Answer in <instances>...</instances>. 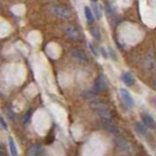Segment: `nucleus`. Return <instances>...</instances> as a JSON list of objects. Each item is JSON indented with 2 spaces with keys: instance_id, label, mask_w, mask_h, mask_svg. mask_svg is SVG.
<instances>
[{
  "instance_id": "nucleus-4",
  "label": "nucleus",
  "mask_w": 156,
  "mask_h": 156,
  "mask_svg": "<svg viewBox=\"0 0 156 156\" xmlns=\"http://www.w3.org/2000/svg\"><path fill=\"white\" fill-rule=\"evenodd\" d=\"M70 55L73 57L77 58V60L79 61H82V62H88L89 61V58H88L87 54L83 51V50H80V49H75V50H72Z\"/></svg>"
},
{
  "instance_id": "nucleus-13",
  "label": "nucleus",
  "mask_w": 156,
  "mask_h": 156,
  "mask_svg": "<svg viewBox=\"0 0 156 156\" xmlns=\"http://www.w3.org/2000/svg\"><path fill=\"white\" fill-rule=\"evenodd\" d=\"M84 14H85V18H86L88 23H92L93 22H94L95 17H94V14H93V12H92V10H91L90 7H88V6L84 7Z\"/></svg>"
},
{
  "instance_id": "nucleus-22",
  "label": "nucleus",
  "mask_w": 156,
  "mask_h": 156,
  "mask_svg": "<svg viewBox=\"0 0 156 156\" xmlns=\"http://www.w3.org/2000/svg\"><path fill=\"white\" fill-rule=\"evenodd\" d=\"M152 101H153V105H154V106L156 107V98H154V99L152 100Z\"/></svg>"
},
{
  "instance_id": "nucleus-11",
  "label": "nucleus",
  "mask_w": 156,
  "mask_h": 156,
  "mask_svg": "<svg viewBox=\"0 0 156 156\" xmlns=\"http://www.w3.org/2000/svg\"><path fill=\"white\" fill-rule=\"evenodd\" d=\"M97 114L99 115L101 118L105 119L106 121H110L112 119V115L110 112L107 110V108H105V109H101V110H98L97 111Z\"/></svg>"
},
{
  "instance_id": "nucleus-20",
  "label": "nucleus",
  "mask_w": 156,
  "mask_h": 156,
  "mask_svg": "<svg viewBox=\"0 0 156 156\" xmlns=\"http://www.w3.org/2000/svg\"><path fill=\"white\" fill-rule=\"evenodd\" d=\"M0 123H1V127H2L4 130H8V126H7L6 122H5L3 117H1V118H0Z\"/></svg>"
},
{
  "instance_id": "nucleus-10",
  "label": "nucleus",
  "mask_w": 156,
  "mask_h": 156,
  "mask_svg": "<svg viewBox=\"0 0 156 156\" xmlns=\"http://www.w3.org/2000/svg\"><path fill=\"white\" fill-rule=\"evenodd\" d=\"M122 81H123L126 85L131 86L135 83V77L131 72H125L123 76H122Z\"/></svg>"
},
{
  "instance_id": "nucleus-12",
  "label": "nucleus",
  "mask_w": 156,
  "mask_h": 156,
  "mask_svg": "<svg viewBox=\"0 0 156 156\" xmlns=\"http://www.w3.org/2000/svg\"><path fill=\"white\" fill-rule=\"evenodd\" d=\"M91 108L92 109H94L96 111L98 110H101V109H105V108H107V105L105 104H104V102H101V101H93L91 102Z\"/></svg>"
},
{
  "instance_id": "nucleus-23",
  "label": "nucleus",
  "mask_w": 156,
  "mask_h": 156,
  "mask_svg": "<svg viewBox=\"0 0 156 156\" xmlns=\"http://www.w3.org/2000/svg\"><path fill=\"white\" fill-rule=\"evenodd\" d=\"M153 83H154V86H155V88H156V74H155V77H154V81H153Z\"/></svg>"
},
{
  "instance_id": "nucleus-7",
  "label": "nucleus",
  "mask_w": 156,
  "mask_h": 156,
  "mask_svg": "<svg viewBox=\"0 0 156 156\" xmlns=\"http://www.w3.org/2000/svg\"><path fill=\"white\" fill-rule=\"evenodd\" d=\"M41 151H42V146L38 144H34L29 146V148L27 150V155H29V156L38 155L41 153Z\"/></svg>"
},
{
  "instance_id": "nucleus-3",
  "label": "nucleus",
  "mask_w": 156,
  "mask_h": 156,
  "mask_svg": "<svg viewBox=\"0 0 156 156\" xmlns=\"http://www.w3.org/2000/svg\"><path fill=\"white\" fill-rule=\"evenodd\" d=\"M66 33L67 36L73 39V40H78L80 38V30L74 26H68L66 27Z\"/></svg>"
},
{
  "instance_id": "nucleus-17",
  "label": "nucleus",
  "mask_w": 156,
  "mask_h": 156,
  "mask_svg": "<svg viewBox=\"0 0 156 156\" xmlns=\"http://www.w3.org/2000/svg\"><path fill=\"white\" fill-rule=\"evenodd\" d=\"M9 146H10V150H11V154L13 156H17L18 155L17 146H16V144H15L12 138H9Z\"/></svg>"
},
{
  "instance_id": "nucleus-15",
  "label": "nucleus",
  "mask_w": 156,
  "mask_h": 156,
  "mask_svg": "<svg viewBox=\"0 0 156 156\" xmlns=\"http://www.w3.org/2000/svg\"><path fill=\"white\" fill-rule=\"evenodd\" d=\"M93 10H94V15L98 20H101L102 17V9L101 6L99 4H94L93 5Z\"/></svg>"
},
{
  "instance_id": "nucleus-16",
  "label": "nucleus",
  "mask_w": 156,
  "mask_h": 156,
  "mask_svg": "<svg viewBox=\"0 0 156 156\" xmlns=\"http://www.w3.org/2000/svg\"><path fill=\"white\" fill-rule=\"evenodd\" d=\"M82 96H83V98H84V99L89 100V101H95V99H98V96L95 95V93L90 92V91L83 92Z\"/></svg>"
},
{
  "instance_id": "nucleus-25",
  "label": "nucleus",
  "mask_w": 156,
  "mask_h": 156,
  "mask_svg": "<svg viewBox=\"0 0 156 156\" xmlns=\"http://www.w3.org/2000/svg\"><path fill=\"white\" fill-rule=\"evenodd\" d=\"M155 132H156V127H155Z\"/></svg>"
},
{
  "instance_id": "nucleus-24",
  "label": "nucleus",
  "mask_w": 156,
  "mask_h": 156,
  "mask_svg": "<svg viewBox=\"0 0 156 156\" xmlns=\"http://www.w3.org/2000/svg\"><path fill=\"white\" fill-rule=\"evenodd\" d=\"M91 1H92L93 3H96V2L98 1V0H91Z\"/></svg>"
},
{
  "instance_id": "nucleus-21",
  "label": "nucleus",
  "mask_w": 156,
  "mask_h": 156,
  "mask_svg": "<svg viewBox=\"0 0 156 156\" xmlns=\"http://www.w3.org/2000/svg\"><path fill=\"white\" fill-rule=\"evenodd\" d=\"M89 47H90V50H91V52H92L93 54H94V55H95L96 57H98V52L96 51V49L94 48V46H93L91 43H89Z\"/></svg>"
},
{
  "instance_id": "nucleus-19",
  "label": "nucleus",
  "mask_w": 156,
  "mask_h": 156,
  "mask_svg": "<svg viewBox=\"0 0 156 156\" xmlns=\"http://www.w3.org/2000/svg\"><path fill=\"white\" fill-rule=\"evenodd\" d=\"M31 113H32V111H31V109L30 110H28L27 113H26V115L23 116V122L24 124L26 123H27L28 122V120H29V118H30V116H31Z\"/></svg>"
},
{
  "instance_id": "nucleus-14",
  "label": "nucleus",
  "mask_w": 156,
  "mask_h": 156,
  "mask_svg": "<svg viewBox=\"0 0 156 156\" xmlns=\"http://www.w3.org/2000/svg\"><path fill=\"white\" fill-rule=\"evenodd\" d=\"M145 127H146L145 125H143L141 123H140V122H138V123H136V125H135V130L140 136H145L146 135Z\"/></svg>"
},
{
  "instance_id": "nucleus-18",
  "label": "nucleus",
  "mask_w": 156,
  "mask_h": 156,
  "mask_svg": "<svg viewBox=\"0 0 156 156\" xmlns=\"http://www.w3.org/2000/svg\"><path fill=\"white\" fill-rule=\"evenodd\" d=\"M91 34L95 39H97V40H100V39H101V32L97 27H93L91 29Z\"/></svg>"
},
{
  "instance_id": "nucleus-6",
  "label": "nucleus",
  "mask_w": 156,
  "mask_h": 156,
  "mask_svg": "<svg viewBox=\"0 0 156 156\" xmlns=\"http://www.w3.org/2000/svg\"><path fill=\"white\" fill-rule=\"evenodd\" d=\"M116 144L118 146V148L124 152H128L130 150V144L125 139L123 138H117L116 139Z\"/></svg>"
},
{
  "instance_id": "nucleus-9",
  "label": "nucleus",
  "mask_w": 156,
  "mask_h": 156,
  "mask_svg": "<svg viewBox=\"0 0 156 156\" xmlns=\"http://www.w3.org/2000/svg\"><path fill=\"white\" fill-rule=\"evenodd\" d=\"M102 127H104V129L105 131H107L108 133H111V134H113V135H117V134L119 133V130L117 129L113 124L109 123V121L105 120V123L102 124Z\"/></svg>"
},
{
  "instance_id": "nucleus-5",
  "label": "nucleus",
  "mask_w": 156,
  "mask_h": 156,
  "mask_svg": "<svg viewBox=\"0 0 156 156\" xmlns=\"http://www.w3.org/2000/svg\"><path fill=\"white\" fill-rule=\"evenodd\" d=\"M106 88H107L106 82L105 80L104 76H101V75L99 76L96 79V81H95V89H96V91H98V92H102V91H105Z\"/></svg>"
},
{
  "instance_id": "nucleus-8",
  "label": "nucleus",
  "mask_w": 156,
  "mask_h": 156,
  "mask_svg": "<svg viewBox=\"0 0 156 156\" xmlns=\"http://www.w3.org/2000/svg\"><path fill=\"white\" fill-rule=\"evenodd\" d=\"M143 122H144V124L146 127H148V128H150V129H155L156 123H155L154 119L150 115H148V114H144L143 115Z\"/></svg>"
},
{
  "instance_id": "nucleus-2",
  "label": "nucleus",
  "mask_w": 156,
  "mask_h": 156,
  "mask_svg": "<svg viewBox=\"0 0 156 156\" xmlns=\"http://www.w3.org/2000/svg\"><path fill=\"white\" fill-rule=\"evenodd\" d=\"M120 96H121L122 101H124V104L127 106H129V107H133L134 106V105H135L134 99H133V97L131 96L130 92L128 90L124 89V88L120 89Z\"/></svg>"
},
{
  "instance_id": "nucleus-1",
  "label": "nucleus",
  "mask_w": 156,
  "mask_h": 156,
  "mask_svg": "<svg viewBox=\"0 0 156 156\" xmlns=\"http://www.w3.org/2000/svg\"><path fill=\"white\" fill-rule=\"evenodd\" d=\"M52 12L56 15V16L60 17L62 19H70L71 18V12L66 7L63 6H54L52 8Z\"/></svg>"
}]
</instances>
